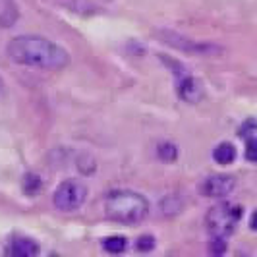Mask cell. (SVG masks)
Instances as JSON below:
<instances>
[{"mask_svg": "<svg viewBox=\"0 0 257 257\" xmlns=\"http://www.w3.org/2000/svg\"><path fill=\"white\" fill-rule=\"evenodd\" d=\"M20 18L18 4L14 0H0V27H12Z\"/></svg>", "mask_w": 257, "mask_h": 257, "instance_id": "cell-10", "label": "cell"}, {"mask_svg": "<svg viewBox=\"0 0 257 257\" xmlns=\"http://www.w3.org/2000/svg\"><path fill=\"white\" fill-rule=\"evenodd\" d=\"M242 217V207L230 205V203H219V205L211 207L205 217L207 230L211 232V236H230L238 220Z\"/></svg>", "mask_w": 257, "mask_h": 257, "instance_id": "cell-3", "label": "cell"}, {"mask_svg": "<svg viewBox=\"0 0 257 257\" xmlns=\"http://www.w3.org/2000/svg\"><path fill=\"white\" fill-rule=\"evenodd\" d=\"M41 186H43V182L39 178L37 174H26V178H24V192L27 195H35V193L41 190Z\"/></svg>", "mask_w": 257, "mask_h": 257, "instance_id": "cell-15", "label": "cell"}, {"mask_svg": "<svg viewBox=\"0 0 257 257\" xmlns=\"http://www.w3.org/2000/svg\"><path fill=\"white\" fill-rule=\"evenodd\" d=\"M4 91V83H2V79H0V93Z\"/></svg>", "mask_w": 257, "mask_h": 257, "instance_id": "cell-19", "label": "cell"}, {"mask_svg": "<svg viewBox=\"0 0 257 257\" xmlns=\"http://www.w3.org/2000/svg\"><path fill=\"white\" fill-rule=\"evenodd\" d=\"M213 159L219 163V165H230L236 159V147L228 142H222L215 147L213 151Z\"/></svg>", "mask_w": 257, "mask_h": 257, "instance_id": "cell-11", "label": "cell"}, {"mask_svg": "<svg viewBox=\"0 0 257 257\" xmlns=\"http://www.w3.org/2000/svg\"><path fill=\"white\" fill-rule=\"evenodd\" d=\"M236 188V180L230 174H213L205 178V182L201 184V193L205 197H224L232 193V190Z\"/></svg>", "mask_w": 257, "mask_h": 257, "instance_id": "cell-5", "label": "cell"}, {"mask_svg": "<svg viewBox=\"0 0 257 257\" xmlns=\"http://www.w3.org/2000/svg\"><path fill=\"white\" fill-rule=\"evenodd\" d=\"M136 247H138L140 251H149V249H153L155 247V238L153 236H142V238L138 240Z\"/></svg>", "mask_w": 257, "mask_h": 257, "instance_id": "cell-17", "label": "cell"}, {"mask_svg": "<svg viewBox=\"0 0 257 257\" xmlns=\"http://www.w3.org/2000/svg\"><path fill=\"white\" fill-rule=\"evenodd\" d=\"M104 215L120 224H140L149 215V201L132 190H116L104 199Z\"/></svg>", "mask_w": 257, "mask_h": 257, "instance_id": "cell-2", "label": "cell"}, {"mask_svg": "<svg viewBox=\"0 0 257 257\" xmlns=\"http://www.w3.org/2000/svg\"><path fill=\"white\" fill-rule=\"evenodd\" d=\"M10 253L16 257H37L41 253V247L31 238H16L10 247Z\"/></svg>", "mask_w": 257, "mask_h": 257, "instance_id": "cell-8", "label": "cell"}, {"mask_svg": "<svg viewBox=\"0 0 257 257\" xmlns=\"http://www.w3.org/2000/svg\"><path fill=\"white\" fill-rule=\"evenodd\" d=\"M126 238L124 236H108L103 240V249H106L108 253H122L126 249Z\"/></svg>", "mask_w": 257, "mask_h": 257, "instance_id": "cell-13", "label": "cell"}, {"mask_svg": "<svg viewBox=\"0 0 257 257\" xmlns=\"http://www.w3.org/2000/svg\"><path fill=\"white\" fill-rule=\"evenodd\" d=\"M178 97L184 103L195 104L201 101L203 97V85L199 79H195L193 76H182L180 83H178Z\"/></svg>", "mask_w": 257, "mask_h": 257, "instance_id": "cell-7", "label": "cell"}, {"mask_svg": "<svg viewBox=\"0 0 257 257\" xmlns=\"http://www.w3.org/2000/svg\"><path fill=\"white\" fill-rule=\"evenodd\" d=\"M6 54L14 64L26 68H39V70H62L70 64V54L60 45L52 43L51 39L39 35H20L14 37Z\"/></svg>", "mask_w": 257, "mask_h": 257, "instance_id": "cell-1", "label": "cell"}, {"mask_svg": "<svg viewBox=\"0 0 257 257\" xmlns=\"http://www.w3.org/2000/svg\"><path fill=\"white\" fill-rule=\"evenodd\" d=\"M182 199L178 197V195H167L163 201H161V211H163V215H178L182 211Z\"/></svg>", "mask_w": 257, "mask_h": 257, "instance_id": "cell-12", "label": "cell"}, {"mask_svg": "<svg viewBox=\"0 0 257 257\" xmlns=\"http://www.w3.org/2000/svg\"><path fill=\"white\" fill-rule=\"evenodd\" d=\"M157 155H159V159L165 161V163H174V161L178 159V147H176L174 143H168V142L159 143Z\"/></svg>", "mask_w": 257, "mask_h": 257, "instance_id": "cell-14", "label": "cell"}, {"mask_svg": "<svg viewBox=\"0 0 257 257\" xmlns=\"http://www.w3.org/2000/svg\"><path fill=\"white\" fill-rule=\"evenodd\" d=\"M167 43L180 49L184 52H197V54H203V56H209V54H215V52H220V49L217 45H211V43H197V41H190L186 37H180L176 33H167Z\"/></svg>", "mask_w": 257, "mask_h": 257, "instance_id": "cell-6", "label": "cell"}, {"mask_svg": "<svg viewBox=\"0 0 257 257\" xmlns=\"http://www.w3.org/2000/svg\"><path fill=\"white\" fill-rule=\"evenodd\" d=\"M87 199V188L77 180H66L62 182L52 195V203L58 211H64V213H72L77 211L79 207L85 203Z\"/></svg>", "mask_w": 257, "mask_h": 257, "instance_id": "cell-4", "label": "cell"}, {"mask_svg": "<svg viewBox=\"0 0 257 257\" xmlns=\"http://www.w3.org/2000/svg\"><path fill=\"white\" fill-rule=\"evenodd\" d=\"M249 226L253 228V230H257V211L251 215V220H249Z\"/></svg>", "mask_w": 257, "mask_h": 257, "instance_id": "cell-18", "label": "cell"}, {"mask_svg": "<svg viewBox=\"0 0 257 257\" xmlns=\"http://www.w3.org/2000/svg\"><path fill=\"white\" fill-rule=\"evenodd\" d=\"M209 251L215 253V255H222L226 251V242L222 236H213L211 238V244H209Z\"/></svg>", "mask_w": 257, "mask_h": 257, "instance_id": "cell-16", "label": "cell"}, {"mask_svg": "<svg viewBox=\"0 0 257 257\" xmlns=\"http://www.w3.org/2000/svg\"><path fill=\"white\" fill-rule=\"evenodd\" d=\"M242 138L245 140V159L257 165V124H247L242 130Z\"/></svg>", "mask_w": 257, "mask_h": 257, "instance_id": "cell-9", "label": "cell"}]
</instances>
